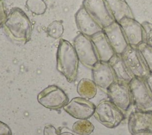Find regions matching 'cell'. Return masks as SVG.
<instances>
[{
	"label": "cell",
	"instance_id": "6",
	"mask_svg": "<svg viewBox=\"0 0 152 135\" xmlns=\"http://www.w3.org/2000/svg\"><path fill=\"white\" fill-rule=\"evenodd\" d=\"M127 124L131 135H152V111H132Z\"/></svg>",
	"mask_w": 152,
	"mask_h": 135
},
{
	"label": "cell",
	"instance_id": "18",
	"mask_svg": "<svg viewBox=\"0 0 152 135\" xmlns=\"http://www.w3.org/2000/svg\"><path fill=\"white\" fill-rule=\"evenodd\" d=\"M105 1L115 22H119L124 17L135 18L131 8L125 0H105Z\"/></svg>",
	"mask_w": 152,
	"mask_h": 135
},
{
	"label": "cell",
	"instance_id": "5",
	"mask_svg": "<svg viewBox=\"0 0 152 135\" xmlns=\"http://www.w3.org/2000/svg\"><path fill=\"white\" fill-rule=\"evenodd\" d=\"M73 46L79 61L84 66L91 69L99 61L90 37L78 34L74 40Z\"/></svg>",
	"mask_w": 152,
	"mask_h": 135
},
{
	"label": "cell",
	"instance_id": "19",
	"mask_svg": "<svg viewBox=\"0 0 152 135\" xmlns=\"http://www.w3.org/2000/svg\"><path fill=\"white\" fill-rule=\"evenodd\" d=\"M77 92L82 98L87 99H92L96 95L97 86L93 80L83 78L78 82Z\"/></svg>",
	"mask_w": 152,
	"mask_h": 135
},
{
	"label": "cell",
	"instance_id": "29",
	"mask_svg": "<svg viewBox=\"0 0 152 135\" xmlns=\"http://www.w3.org/2000/svg\"><path fill=\"white\" fill-rule=\"evenodd\" d=\"M59 135H74V134L69 132H64V133H62L61 134H60Z\"/></svg>",
	"mask_w": 152,
	"mask_h": 135
},
{
	"label": "cell",
	"instance_id": "22",
	"mask_svg": "<svg viewBox=\"0 0 152 135\" xmlns=\"http://www.w3.org/2000/svg\"><path fill=\"white\" fill-rule=\"evenodd\" d=\"M26 6L30 11L38 15L44 14L47 9V5L43 0H27Z\"/></svg>",
	"mask_w": 152,
	"mask_h": 135
},
{
	"label": "cell",
	"instance_id": "12",
	"mask_svg": "<svg viewBox=\"0 0 152 135\" xmlns=\"http://www.w3.org/2000/svg\"><path fill=\"white\" fill-rule=\"evenodd\" d=\"M95 105L88 100L82 97H75L68 102L64 107V110L72 117L85 120L91 117L94 112Z\"/></svg>",
	"mask_w": 152,
	"mask_h": 135
},
{
	"label": "cell",
	"instance_id": "4",
	"mask_svg": "<svg viewBox=\"0 0 152 135\" xmlns=\"http://www.w3.org/2000/svg\"><path fill=\"white\" fill-rule=\"evenodd\" d=\"M132 102L137 110L152 111V94L145 79L135 77L128 84Z\"/></svg>",
	"mask_w": 152,
	"mask_h": 135
},
{
	"label": "cell",
	"instance_id": "7",
	"mask_svg": "<svg viewBox=\"0 0 152 135\" xmlns=\"http://www.w3.org/2000/svg\"><path fill=\"white\" fill-rule=\"evenodd\" d=\"M121 56L135 77L145 79L151 73L137 47L128 46Z\"/></svg>",
	"mask_w": 152,
	"mask_h": 135
},
{
	"label": "cell",
	"instance_id": "13",
	"mask_svg": "<svg viewBox=\"0 0 152 135\" xmlns=\"http://www.w3.org/2000/svg\"><path fill=\"white\" fill-rule=\"evenodd\" d=\"M91 70L93 81L98 88L105 92L116 81L113 72L108 62L99 61Z\"/></svg>",
	"mask_w": 152,
	"mask_h": 135
},
{
	"label": "cell",
	"instance_id": "1",
	"mask_svg": "<svg viewBox=\"0 0 152 135\" xmlns=\"http://www.w3.org/2000/svg\"><path fill=\"white\" fill-rule=\"evenodd\" d=\"M2 27L7 36L14 43L24 44L31 39V22L20 8L15 7L10 10Z\"/></svg>",
	"mask_w": 152,
	"mask_h": 135
},
{
	"label": "cell",
	"instance_id": "8",
	"mask_svg": "<svg viewBox=\"0 0 152 135\" xmlns=\"http://www.w3.org/2000/svg\"><path fill=\"white\" fill-rule=\"evenodd\" d=\"M37 101L47 108L58 110L67 104L69 98L61 88L52 85L48 86L38 94Z\"/></svg>",
	"mask_w": 152,
	"mask_h": 135
},
{
	"label": "cell",
	"instance_id": "15",
	"mask_svg": "<svg viewBox=\"0 0 152 135\" xmlns=\"http://www.w3.org/2000/svg\"><path fill=\"white\" fill-rule=\"evenodd\" d=\"M75 21L80 33L90 37L103 31V28L81 7L75 14Z\"/></svg>",
	"mask_w": 152,
	"mask_h": 135
},
{
	"label": "cell",
	"instance_id": "9",
	"mask_svg": "<svg viewBox=\"0 0 152 135\" xmlns=\"http://www.w3.org/2000/svg\"><path fill=\"white\" fill-rule=\"evenodd\" d=\"M82 7L102 28L115 22L105 0H84Z\"/></svg>",
	"mask_w": 152,
	"mask_h": 135
},
{
	"label": "cell",
	"instance_id": "26",
	"mask_svg": "<svg viewBox=\"0 0 152 135\" xmlns=\"http://www.w3.org/2000/svg\"><path fill=\"white\" fill-rule=\"evenodd\" d=\"M0 135H12L10 127L5 123L0 121Z\"/></svg>",
	"mask_w": 152,
	"mask_h": 135
},
{
	"label": "cell",
	"instance_id": "3",
	"mask_svg": "<svg viewBox=\"0 0 152 135\" xmlns=\"http://www.w3.org/2000/svg\"><path fill=\"white\" fill-rule=\"evenodd\" d=\"M93 115L100 123L109 128H115L124 119V112L109 99L100 101Z\"/></svg>",
	"mask_w": 152,
	"mask_h": 135
},
{
	"label": "cell",
	"instance_id": "23",
	"mask_svg": "<svg viewBox=\"0 0 152 135\" xmlns=\"http://www.w3.org/2000/svg\"><path fill=\"white\" fill-rule=\"evenodd\" d=\"M150 72L152 73V47L143 42L137 46Z\"/></svg>",
	"mask_w": 152,
	"mask_h": 135
},
{
	"label": "cell",
	"instance_id": "2",
	"mask_svg": "<svg viewBox=\"0 0 152 135\" xmlns=\"http://www.w3.org/2000/svg\"><path fill=\"white\" fill-rule=\"evenodd\" d=\"M78 62L74 46L68 41L60 39L56 53V69L68 82L71 83L76 80Z\"/></svg>",
	"mask_w": 152,
	"mask_h": 135
},
{
	"label": "cell",
	"instance_id": "24",
	"mask_svg": "<svg viewBox=\"0 0 152 135\" xmlns=\"http://www.w3.org/2000/svg\"><path fill=\"white\" fill-rule=\"evenodd\" d=\"M141 24L144 30V42L152 47V23L144 21Z\"/></svg>",
	"mask_w": 152,
	"mask_h": 135
},
{
	"label": "cell",
	"instance_id": "16",
	"mask_svg": "<svg viewBox=\"0 0 152 135\" xmlns=\"http://www.w3.org/2000/svg\"><path fill=\"white\" fill-rule=\"evenodd\" d=\"M100 62H109L115 54L104 33L102 31L90 37Z\"/></svg>",
	"mask_w": 152,
	"mask_h": 135
},
{
	"label": "cell",
	"instance_id": "14",
	"mask_svg": "<svg viewBox=\"0 0 152 135\" xmlns=\"http://www.w3.org/2000/svg\"><path fill=\"white\" fill-rule=\"evenodd\" d=\"M115 54L121 55L129 46L122 30L117 22H114L103 28Z\"/></svg>",
	"mask_w": 152,
	"mask_h": 135
},
{
	"label": "cell",
	"instance_id": "11",
	"mask_svg": "<svg viewBox=\"0 0 152 135\" xmlns=\"http://www.w3.org/2000/svg\"><path fill=\"white\" fill-rule=\"evenodd\" d=\"M118 23L129 46L137 47L144 42L143 27L142 24L135 18L124 17Z\"/></svg>",
	"mask_w": 152,
	"mask_h": 135
},
{
	"label": "cell",
	"instance_id": "21",
	"mask_svg": "<svg viewBox=\"0 0 152 135\" xmlns=\"http://www.w3.org/2000/svg\"><path fill=\"white\" fill-rule=\"evenodd\" d=\"M64 28L62 20H55L52 22L46 28L48 35L55 39L60 38L64 33Z\"/></svg>",
	"mask_w": 152,
	"mask_h": 135
},
{
	"label": "cell",
	"instance_id": "10",
	"mask_svg": "<svg viewBox=\"0 0 152 135\" xmlns=\"http://www.w3.org/2000/svg\"><path fill=\"white\" fill-rule=\"evenodd\" d=\"M106 93L109 99L123 112L129 109L132 102L128 85L115 81L108 88Z\"/></svg>",
	"mask_w": 152,
	"mask_h": 135
},
{
	"label": "cell",
	"instance_id": "27",
	"mask_svg": "<svg viewBox=\"0 0 152 135\" xmlns=\"http://www.w3.org/2000/svg\"><path fill=\"white\" fill-rule=\"evenodd\" d=\"M43 135H59L56 128L52 125H46L43 130Z\"/></svg>",
	"mask_w": 152,
	"mask_h": 135
},
{
	"label": "cell",
	"instance_id": "25",
	"mask_svg": "<svg viewBox=\"0 0 152 135\" xmlns=\"http://www.w3.org/2000/svg\"><path fill=\"white\" fill-rule=\"evenodd\" d=\"M7 7L4 0H0V28H1L8 16Z\"/></svg>",
	"mask_w": 152,
	"mask_h": 135
},
{
	"label": "cell",
	"instance_id": "17",
	"mask_svg": "<svg viewBox=\"0 0 152 135\" xmlns=\"http://www.w3.org/2000/svg\"><path fill=\"white\" fill-rule=\"evenodd\" d=\"M116 82L128 85L135 76L129 70L121 55L115 54L109 61Z\"/></svg>",
	"mask_w": 152,
	"mask_h": 135
},
{
	"label": "cell",
	"instance_id": "20",
	"mask_svg": "<svg viewBox=\"0 0 152 135\" xmlns=\"http://www.w3.org/2000/svg\"><path fill=\"white\" fill-rule=\"evenodd\" d=\"M94 128V125L87 119L77 121L72 127V131L78 135H90Z\"/></svg>",
	"mask_w": 152,
	"mask_h": 135
},
{
	"label": "cell",
	"instance_id": "28",
	"mask_svg": "<svg viewBox=\"0 0 152 135\" xmlns=\"http://www.w3.org/2000/svg\"><path fill=\"white\" fill-rule=\"evenodd\" d=\"M145 79L152 94V73H150Z\"/></svg>",
	"mask_w": 152,
	"mask_h": 135
}]
</instances>
